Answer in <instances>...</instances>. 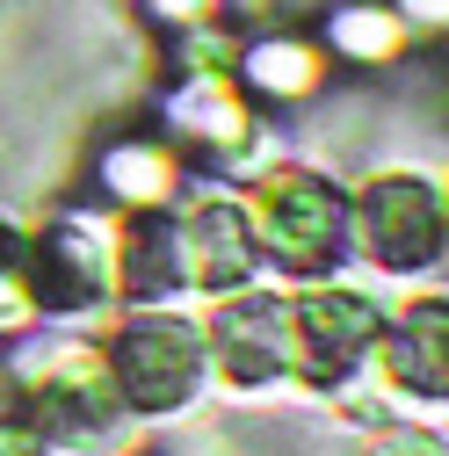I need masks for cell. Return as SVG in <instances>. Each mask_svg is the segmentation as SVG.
Instances as JSON below:
<instances>
[{"instance_id": "obj_1", "label": "cell", "mask_w": 449, "mask_h": 456, "mask_svg": "<svg viewBox=\"0 0 449 456\" xmlns=\"http://www.w3.org/2000/svg\"><path fill=\"white\" fill-rule=\"evenodd\" d=\"M124 384L145 406H175V398L196 384V340L175 326H138L124 340Z\"/></svg>"}, {"instance_id": "obj_3", "label": "cell", "mask_w": 449, "mask_h": 456, "mask_svg": "<svg viewBox=\"0 0 449 456\" xmlns=\"http://www.w3.org/2000/svg\"><path fill=\"white\" fill-rule=\"evenodd\" d=\"M333 224H341V203H333L326 189H290V196H283V247H290V254L319 261V254L333 247Z\"/></svg>"}, {"instance_id": "obj_2", "label": "cell", "mask_w": 449, "mask_h": 456, "mask_svg": "<svg viewBox=\"0 0 449 456\" xmlns=\"http://www.w3.org/2000/svg\"><path fill=\"white\" fill-rule=\"evenodd\" d=\"M370 224H377V247H384V261H420L428 247H435V203L413 189V182H384L377 189V203H370Z\"/></svg>"}, {"instance_id": "obj_4", "label": "cell", "mask_w": 449, "mask_h": 456, "mask_svg": "<svg viewBox=\"0 0 449 456\" xmlns=\"http://www.w3.org/2000/svg\"><path fill=\"white\" fill-rule=\"evenodd\" d=\"M254 80H261V87H305V80H312V51H290V44L254 51Z\"/></svg>"}]
</instances>
